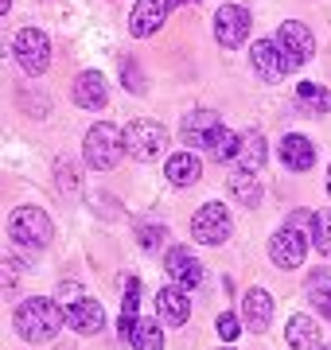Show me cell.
Masks as SVG:
<instances>
[{
    "instance_id": "cell-1",
    "label": "cell",
    "mask_w": 331,
    "mask_h": 350,
    "mask_svg": "<svg viewBox=\"0 0 331 350\" xmlns=\"http://www.w3.org/2000/svg\"><path fill=\"white\" fill-rule=\"evenodd\" d=\"M66 312H59L51 300H24L16 308V331L24 342H51L63 327Z\"/></svg>"
},
{
    "instance_id": "cell-2",
    "label": "cell",
    "mask_w": 331,
    "mask_h": 350,
    "mask_svg": "<svg viewBox=\"0 0 331 350\" xmlns=\"http://www.w3.org/2000/svg\"><path fill=\"white\" fill-rule=\"evenodd\" d=\"M86 163L90 167H98V172H109V167H117V160H121V152H125V133H117V125H109V121H102V125H94L86 133Z\"/></svg>"
},
{
    "instance_id": "cell-3",
    "label": "cell",
    "mask_w": 331,
    "mask_h": 350,
    "mask_svg": "<svg viewBox=\"0 0 331 350\" xmlns=\"http://www.w3.org/2000/svg\"><path fill=\"white\" fill-rule=\"evenodd\" d=\"M8 234H12L16 245H27V250H43L51 241V218L39 211V206H16L12 218H8Z\"/></svg>"
},
{
    "instance_id": "cell-4",
    "label": "cell",
    "mask_w": 331,
    "mask_h": 350,
    "mask_svg": "<svg viewBox=\"0 0 331 350\" xmlns=\"http://www.w3.org/2000/svg\"><path fill=\"white\" fill-rule=\"evenodd\" d=\"M277 47L284 55V70H296V66H304L312 59V51H316V39L308 31L300 20H284L277 27Z\"/></svg>"
},
{
    "instance_id": "cell-5",
    "label": "cell",
    "mask_w": 331,
    "mask_h": 350,
    "mask_svg": "<svg viewBox=\"0 0 331 350\" xmlns=\"http://www.w3.org/2000/svg\"><path fill=\"white\" fill-rule=\"evenodd\" d=\"M164 144H168V133L164 125H156V121H133L125 129V152L133 160H156V156H164Z\"/></svg>"
},
{
    "instance_id": "cell-6",
    "label": "cell",
    "mask_w": 331,
    "mask_h": 350,
    "mask_svg": "<svg viewBox=\"0 0 331 350\" xmlns=\"http://www.w3.org/2000/svg\"><path fill=\"white\" fill-rule=\"evenodd\" d=\"M12 51H16V59H20V66H24L31 78H39L51 66V43H47V36H43L39 27H24V31L16 36Z\"/></svg>"
},
{
    "instance_id": "cell-7",
    "label": "cell",
    "mask_w": 331,
    "mask_h": 350,
    "mask_svg": "<svg viewBox=\"0 0 331 350\" xmlns=\"http://www.w3.org/2000/svg\"><path fill=\"white\" fill-rule=\"evenodd\" d=\"M250 24H254L250 8H242V4H222L215 16V39L222 47H242L246 36H250Z\"/></svg>"
},
{
    "instance_id": "cell-8",
    "label": "cell",
    "mask_w": 331,
    "mask_h": 350,
    "mask_svg": "<svg viewBox=\"0 0 331 350\" xmlns=\"http://www.w3.org/2000/svg\"><path fill=\"white\" fill-rule=\"evenodd\" d=\"M191 234L203 245H222V241L230 238V214L222 202H207L203 211L191 218Z\"/></svg>"
},
{
    "instance_id": "cell-9",
    "label": "cell",
    "mask_w": 331,
    "mask_h": 350,
    "mask_svg": "<svg viewBox=\"0 0 331 350\" xmlns=\"http://www.w3.org/2000/svg\"><path fill=\"white\" fill-rule=\"evenodd\" d=\"M269 253H273V261L280 265V269H300L304 265V253H308V245H304V234L300 230H277L273 234V241H269Z\"/></svg>"
},
{
    "instance_id": "cell-10",
    "label": "cell",
    "mask_w": 331,
    "mask_h": 350,
    "mask_svg": "<svg viewBox=\"0 0 331 350\" xmlns=\"http://www.w3.org/2000/svg\"><path fill=\"white\" fill-rule=\"evenodd\" d=\"M164 269L172 273V280H176L179 288H199L203 284V265L191 257V250H183V245H172L164 257Z\"/></svg>"
},
{
    "instance_id": "cell-11",
    "label": "cell",
    "mask_w": 331,
    "mask_h": 350,
    "mask_svg": "<svg viewBox=\"0 0 331 350\" xmlns=\"http://www.w3.org/2000/svg\"><path fill=\"white\" fill-rule=\"evenodd\" d=\"M168 8H172V0H137V8L129 16V31L133 36H153L156 27H164L168 20Z\"/></svg>"
},
{
    "instance_id": "cell-12",
    "label": "cell",
    "mask_w": 331,
    "mask_h": 350,
    "mask_svg": "<svg viewBox=\"0 0 331 350\" xmlns=\"http://www.w3.org/2000/svg\"><path fill=\"white\" fill-rule=\"evenodd\" d=\"M63 312H66V323L75 331H82V335H94V331L105 327V308L98 300H75V304H66Z\"/></svg>"
},
{
    "instance_id": "cell-13",
    "label": "cell",
    "mask_w": 331,
    "mask_h": 350,
    "mask_svg": "<svg viewBox=\"0 0 331 350\" xmlns=\"http://www.w3.org/2000/svg\"><path fill=\"white\" fill-rule=\"evenodd\" d=\"M156 308H160V319L168 327H179L187 323V315H191V300H187V288H160V296H156Z\"/></svg>"
},
{
    "instance_id": "cell-14",
    "label": "cell",
    "mask_w": 331,
    "mask_h": 350,
    "mask_svg": "<svg viewBox=\"0 0 331 350\" xmlns=\"http://www.w3.org/2000/svg\"><path fill=\"white\" fill-rule=\"evenodd\" d=\"M280 160L284 167H293V172H308L312 163H316V144L300 133H289V137L280 140Z\"/></svg>"
},
{
    "instance_id": "cell-15",
    "label": "cell",
    "mask_w": 331,
    "mask_h": 350,
    "mask_svg": "<svg viewBox=\"0 0 331 350\" xmlns=\"http://www.w3.org/2000/svg\"><path fill=\"white\" fill-rule=\"evenodd\" d=\"M254 70L261 75V82H277L284 75V55H280L277 39H257L254 47Z\"/></svg>"
},
{
    "instance_id": "cell-16",
    "label": "cell",
    "mask_w": 331,
    "mask_h": 350,
    "mask_svg": "<svg viewBox=\"0 0 331 350\" xmlns=\"http://www.w3.org/2000/svg\"><path fill=\"white\" fill-rule=\"evenodd\" d=\"M218 125H222V121H218V113H215V109H195V113H187V117H183V140L203 148L207 137H211Z\"/></svg>"
},
{
    "instance_id": "cell-17",
    "label": "cell",
    "mask_w": 331,
    "mask_h": 350,
    "mask_svg": "<svg viewBox=\"0 0 331 350\" xmlns=\"http://www.w3.org/2000/svg\"><path fill=\"white\" fill-rule=\"evenodd\" d=\"M168 183H176V187H187V183H199V175H203V163L195 160V152H176L164 167Z\"/></svg>"
},
{
    "instance_id": "cell-18",
    "label": "cell",
    "mask_w": 331,
    "mask_h": 350,
    "mask_svg": "<svg viewBox=\"0 0 331 350\" xmlns=\"http://www.w3.org/2000/svg\"><path fill=\"white\" fill-rule=\"evenodd\" d=\"M75 105H82V109H102L105 105V78L98 70H86L75 82Z\"/></svg>"
},
{
    "instance_id": "cell-19",
    "label": "cell",
    "mask_w": 331,
    "mask_h": 350,
    "mask_svg": "<svg viewBox=\"0 0 331 350\" xmlns=\"http://www.w3.org/2000/svg\"><path fill=\"white\" fill-rule=\"evenodd\" d=\"M242 312H246V323L254 327V331H265L269 319H273V300H269V292L261 288H250L242 300Z\"/></svg>"
},
{
    "instance_id": "cell-20",
    "label": "cell",
    "mask_w": 331,
    "mask_h": 350,
    "mask_svg": "<svg viewBox=\"0 0 331 350\" xmlns=\"http://www.w3.org/2000/svg\"><path fill=\"white\" fill-rule=\"evenodd\" d=\"M207 156L211 160H218V163H226V160H238V148H242V137L238 133H230L226 125H218L211 137H207Z\"/></svg>"
},
{
    "instance_id": "cell-21",
    "label": "cell",
    "mask_w": 331,
    "mask_h": 350,
    "mask_svg": "<svg viewBox=\"0 0 331 350\" xmlns=\"http://www.w3.org/2000/svg\"><path fill=\"white\" fill-rule=\"evenodd\" d=\"M284 338H289L293 350H316L319 347V327L312 323L308 315H293V319L284 323Z\"/></svg>"
},
{
    "instance_id": "cell-22",
    "label": "cell",
    "mask_w": 331,
    "mask_h": 350,
    "mask_svg": "<svg viewBox=\"0 0 331 350\" xmlns=\"http://www.w3.org/2000/svg\"><path fill=\"white\" fill-rule=\"evenodd\" d=\"M261 163H265V137L261 133H246L242 148H238V167L242 172H261Z\"/></svg>"
},
{
    "instance_id": "cell-23",
    "label": "cell",
    "mask_w": 331,
    "mask_h": 350,
    "mask_svg": "<svg viewBox=\"0 0 331 350\" xmlns=\"http://www.w3.org/2000/svg\"><path fill=\"white\" fill-rule=\"evenodd\" d=\"M296 98H300V109L304 113H331V94L323 86H316V82H300L296 86Z\"/></svg>"
},
{
    "instance_id": "cell-24",
    "label": "cell",
    "mask_w": 331,
    "mask_h": 350,
    "mask_svg": "<svg viewBox=\"0 0 331 350\" xmlns=\"http://www.w3.org/2000/svg\"><path fill=\"white\" fill-rule=\"evenodd\" d=\"M308 296L319 308V315L331 319V269H319V273L308 276Z\"/></svg>"
},
{
    "instance_id": "cell-25",
    "label": "cell",
    "mask_w": 331,
    "mask_h": 350,
    "mask_svg": "<svg viewBox=\"0 0 331 350\" xmlns=\"http://www.w3.org/2000/svg\"><path fill=\"white\" fill-rule=\"evenodd\" d=\"M230 195L242 202V206H257V199H261V187H257V175L250 172H238L230 175Z\"/></svg>"
},
{
    "instance_id": "cell-26",
    "label": "cell",
    "mask_w": 331,
    "mask_h": 350,
    "mask_svg": "<svg viewBox=\"0 0 331 350\" xmlns=\"http://www.w3.org/2000/svg\"><path fill=\"white\" fill-rule=\"evenodd\" d=\"M312 245H316L323 257H331V211L312 214Z\"/></svg>"
},
{
    "instance_id": "cell-27",
    "label": "cell",
    "mask_w": 331,
    "mask_h": 350,
    "mask_svg": "<svg viewBox=\"0 0 331 350\" xmlns=\"http://www.w3.org/2000/svg\"><path fill=\"white\" fill-rule=\"evenodd\" d=\"M133 347H137V350H164V331H160V323H153V319H140Z\"/></svg>"
},
{
    "instance_id": "cell-28",
    "label": "cell",
    "mask_w": 331,
    "mask_h": 350,
    "mask_svg": "<svg viewBox=\"0 0 331 350\" xmlns=\"http://www.w3.org/2000/svg\"><path fill=\"white\" fill-rule=\"evenodd\" d=\"M242 335V331H238V315H218V338H222V342H234V338Z\"/></svg>"
},
{
    "instance_id": "cell-29",
    "label": "cell",
    "mask_w": 331,
    "mask_h": 350,
    "mask_svg": "<svg viewBox=\"0 0 331 350\" xmlns=\"http://www.w3.org/2000/svg\"><path fill=\"white\" fill-rule=\"evenodd\" d=\"M137 234H140V245H144V250H160V241L168 238L160 226H140Z\"/></svg>"
},
{
    "instance_id": "cell-30",
    "label": "cell",
    "mask_w": 331,
    "mask_h": 350,
    "mask_svg": "<svg viewBox=\"0 0 331 350\" xmlns=\"http://www.w3.org/2000/svg\"><path fill=\"white\" fill-rule=\"evenodd\" d=\"M59 187H63V191H78V167H75V163H59Z\"/></svg>"
},
{
    "instance_id": "cell-31",
    "label": "cell",
    "mask_w": 331,
    "mask_h": 350,
    "mask_svg": "<svg viewBox=\"0 0 331 350\" xmlns=\"http://www.w3.org/2000/svg\"><path fill=\"white\" fill-rule=\"evenodd\" d=\"M125 86H129V90H137V94H140V90H144V82H140V75H137V70H133V66H129V70H125Z\"/></svg>"
},
{
    "instance_id": "cell-32",
    "label": "cell",
    "mask_w": 331,
    "mask_h": 350,
    "mask_svg": "<svg viewBox=\"0 0 331 350\" xmlns=\"http://www.w3.org/2000/svg\"><path fill=\"white\" fill-rule=\"evenodd\" d=\"M8 4H12V0H0V12L8 16Z\"/></svg>"
},
{
    "instance_id": "cell-33",
    "label": "cell",
    "mask_w": 331,
    "mask_h": 350,
    "mask_svg": "<svg viewBox=\"0 0 331 350\" xmlns=\"http://www.w3.org/2000/svg\"><path fill=\"white\" fill-rule=\"evenodd\" d=\"M328 195H331V167H328Z\"/></svg>"
},
{
    "instance_id": "cell-34",
    "label": "cell",
    "mask_w": 331,
    "mask_h": 350,
    "mask_svg": "<svg viewBox=\"0 0 331 350\" xmlns=\"http://www.w3.org/2000/svg\"><path fill=\"white\" fill-rule=\"evenodd\" d=\"M172 4H187V0H172Z\"/></svg>"
},
{
    "instance_id": "cell-35",
    "label": "cell",
    "mask_w": 331,
    "mask_h": 350,
    "mask_svg": "<svg viewBox=\"0 0 331 350\" xmlns=\"http://www.w3.org/2000/svg\"><path fill=\"white\" fill-rule=\"evenodd\" d=\"M319 350H331V347H319Z\"/></svg>"
}]
</instances>
